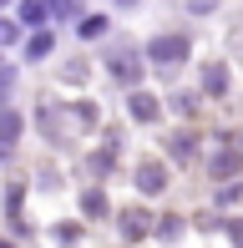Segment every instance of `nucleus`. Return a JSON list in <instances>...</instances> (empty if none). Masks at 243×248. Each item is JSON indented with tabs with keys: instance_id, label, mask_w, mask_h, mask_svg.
Returning a JSON list of instances; mask_svg holds the SVG:
<instances>
[{
	"instance_id": "nucleus-1",
	"label": "nucleus",
	"mask_w": 243,
	"mask_h": 248,
	"mask_svg": "<svg viewBox=\"0 0 243 248\" xmlns=\"http://www.w3.org/2000/svg\"><path fill=\"white\" fill-rule=\"evenodd\" d=\"M147 56H152V61H162V66H182V61H187V41H182V36H157V41L147 46Z\"/></svg>"
},
{
	"instance_id": "nucleus-2",
	"label": "nucleus",
	"mask_w": 243,
	"mask_h": 248,
	"mask_svg": "<svg viewBox=\"0 0 243 248\" xmlns=\"http://www.w3.org/2000/svg\"><path fill=\"white\" fill-rule=\"evenodd\" d=\"M137 183H142V193H162V187H167V177H162L157 162H147V167L137 172Z\"/></svg>"
},
{
	"instance_id": "nucleus-3",
	"label": "nucleus",
	"mask_w": 243,
	"mask_h": 248,
	"mask_svg": "<svg viewBox=\"0 0 243 248\" xmlns=\"http://www.w3.org/2000/svg\"><path fill=\"white\" fill-rule=\"evenodd\" d=\"M15 137H20V117L15 111H0V147H10Z\"/></svg>"
},
{
	"instance_id": "nucleus-4",
	"label": "nucleus",
	"mask_w": 243,
	"mask_h": 248,
	"mask_svg": "<svg viewBox=\"0 0 243 248\" xmlns=\"http://www.w3.org/2000/svg\"><path fill=\"white\" fill-rule=\"evenodd\" d=\"M132 117H137V122H152V117H157V101H152V96H132Z\"/></svg>"
},
{
	"instance_id": "nucleus-5",
	"label": "nucleus",
	"mask_w": 243,
	"mask_h": 248,
	"mask_svg": "<svg viewBox=\"0 0 243 248\" xmlns=\"http://www.w3.org/2000/svg\"><path fill=\"white\" fill-rule=\"evenodd\" d=\"M20 20H26V26H41V20H46V5H41V0H20Z\"/></svg>"
},
{
	"instance_id": "nucleus-6",
	"label": "nucleus",
	"mask_w": 243,
	"mask_h": 248,
	"mask_svg": "<svg viewBox=\"0 0 243 248\" xmlns=\"http://www.w3.org/2000/svg\"><path fill=\"white\" fill-rule=\"evenodd\" d=\"M26 51H30V61H36V56H46V51H51V36H46V31H41V36H30Z\"/></svg>"
},
{
	"instance_id": "nucleus-7",
	"label": "nucleus",
	"mask_w": 243,
	"mask_h": 248,
	"mask_svg": "<svg viewBox=\"0 0 243 248\" xmlns=\"http://www.w3.org/2000/svg\"><path fill=\"white\" fill-rule=\"evenodd\" d=\"M223 81H228L223 66H208V92H223Z\"/></svg>"
},
{
	"instance_id": "nucleus-8",
	"label": "nucleus",
	"mask_w": 243,
	"mask_h": 248,
	"mask_svg": "<svg viewBox=\"0 0 243 248\" xmlns=\"http://www.w3.org/2000/svg\"><path fill=\"white\" fill-rule=\"evenodd\" d=\"M10 36H15V31H10V26H5V20H0V46H5V41H10Z\"/></svg>"
},
{
	"instance_id": "nucleus-9",
	"label": "nucleus",
	"mask_w": 243,
	"mask_h": 248,
	"mask_svg": "<svg viewBox=\"0 0 243 248\" xmlns=\"http://www.w3.org/2000/svg\"><path fill=\"white\" fill-rule=\"evenodd\" d=\"M10 92V71H0V96H5Z\"/></svg>"
},
{
	"instance_id": "nucleus-10",
	"label": "nucleus",
	"mask_w": 243,
	"mask_h": 248,
	"mask_svg": "<svg viewBox=\"0 0 243 248\" xmlns=\"http://www.w3.org/2000/svg\"><path fill=\"white\" fill-rule=\"evenodd\" d=\"M117 5H137V0H117Z\"/></svg>"
}]
</instances>
